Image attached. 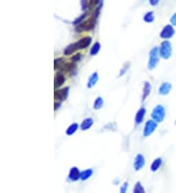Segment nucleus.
I'll return each mask as SVG.
<instances>
[{
  "label": "nucleus",
  "instance_id": "1",
  "mask_svg": "<svg viewBox=\"0 0 176 193\" xmlns=\"http://www.w3.org/2000/svg\"><path fill=\"white\" fill-rule=\"evenodd\" d=\"M159 54H160V49L158 47H154L151 49L150 53H149V62H148L149 70H153L157 68L159 63Z\"/></svg>",
  "mask_w": 176,
  "mask_h": 193
},
{
  "label": "nucleus",
  "instance_id": "2",
  "mask_svg": "<svg viewBox=\"0 0 176 193\" xmlns=\"http://www.w3.org/2000/svg\"><path fill=\"white\" fill-rule=\"evenodd\" d=\"M165 114H166V112H165V108L164 107V105L158 104L153 109L151 116L153 120H155L157 123H161L164 121V119L165 118Z\"/></svg>",
  "mask_w": 176,
  "mask_h": 193
},
{
  "label": "nucleus",
  "instance_id": "3",
  "mask_svg": "<svg viewBox=\"0 0 176 193\" xmlns=\"http://www.w3.org/2000/svg\"><path fill=\"white\" fill-rule=\"evenodd\" d=\"M172 55V46L168 40H164L160 44V56L164 59H168Z\"/></svg>",
  "mask_w": 176,
  "mask_h": 193
},
{
  "label": "nucleus",
  "instance_id": "4",
  "mask_svg": "<svg viewBox=\"0 0 176 193\" xmlns=\"http://www.w3.org/2000/svg\"><path fill=\"white\" fill-rule=\"evenodd\" d=\"M96 24V18H90L88 20H85L82 23L76 25V30L77 31H89L94 29V26Z\"/></svg>",
  "mask_w": 176,
  "mask_h": 193
},
{
  "label": "nucleus",
  "instance_id": "5",
  "mask_svg": "<svg viewBox=\"0 0 176 193\" xmlns=\"http://www.w3.org/2000/svg\"><path fill=\"white\" fill-rule=\"evenodd\" d=\"M158 124L155 120H148L144 126V130H143V137L144 138H148L150 137L153 133L157 130V127H158Z\"/></svg>",
  "mask_w": 176,
  "mask_h": 193
},
{
  "label": "nucleus",
  "instance_id": "6",
  "mask_svg": "<svg viewBox=\"0 0 176 193\" xmlns=\"http://www.w3.org/2000/svg\"><path fill=\"white\" fill-rule=\"evenodd\" d=\"M175 34V29L173 28L172 24H166L164 26L161 32H160V38L164 39V40H167V39H170L171 37H173V35Z\"/></svg>",
  "mask_w": 176,
  "mask_h": 193
},
{
  "label": "nucleus",
  "instance_id": "7",
  "mask_svg": "<svg viewBox=\"0 0 176 193\" xmlns=\"http://www.w3.org/2000/svg\"><path fill=\"white\" fill-rule=\"evenodd\" d=\"M69 87H66L64 89H60V90H55V93H54V98H55L56 102H62L65 101V99L69 96Z\"/></svg>",
  "mask_w": 176,
  "mask_h": 193
},
{
  "label": "nucleus",
  "instance_id": "8",
  "mask_svg": "<svg viewBox=\"0 0 176 193\" xmlns=\"http://www.w3.org/2000/svg\"><path fill=\"white\" fill-rule=\"evenodd\" d=\"M146 165L145 161V157L142 154H137L134 158V162H133V167L135 171H140L141 169H143Z\"/></svg>",
  "mask_w": 176,
  "mask_h": 193
},
{
  "label": "nucleus",
  "instance_id": "9",
  "mask_svg": "<svg viewBox=\"0 0 176 193\" xmlns=\"http://www.w3.org/2000/svg\"><path fill=\"white\" fill-rule=\"evenodd\" d=\"M91 42H92V38L90 36H85L79 39L77 42H76V44L77 46L78 50H83V49H86L88 46L91 44Z\"/></svg>",
  "mask_w": 176,
  "mask_h": 193
},
{
  "label": "nucleus",
  "instance_id": "10",
  "mask_svg": "<svg viewBox=\"0 0 176 193\" xmlns=\"http://www.w3.org/2000/svg\"><path fill=\"white\" fill-rule=\"evenodd\" d=\"M70 182H77L78 179H80V171L77 167H72L67 176Z\"/></svg>",
  "mask_w": 176,
  "mask_h": 193
},
{
  "label": "nucleus",
  "instance_id": "11",
  "mask_svg": "<svg viewBox=\"0 0 176 193\" xmlns=\"http://www.w3.org/2000/svg\"><path fill=\"white\" fill-rule=\"evenodd\" d=\"M171 88H172V86L169 82L161 83V85L160 86V88H159V94L161 95V96H166V95L169 94V93H170Z\"/></svg>",
  "mask_w": 176,
  "mask_h": 193
},
{
  "label": "nucleus",
  "instance_id": "12",
  "mask_svg": "<svg viewBox=\"0 0 176 193\" xmlns=\"http://www.w3.org/2000/svg\"><path fill=\"white\" fill-rule=\"evenodd\" d=\"M145 114H146V108L145 107H141L138 109V111L135 114V124L136 125H140L142 122H143L144 118H145Z\"/></svg>",
  "mask_w": 176,
  "mask_h": 193
},
{
  "label": "nucleus",
  "instance_id": "13",
  "mask_svg": "<svg viewBox=\"0 0 176 193\" xmlns=\"http://www.w3.org/2000/svg\"><path fill=\"white\" fill-rule=\"evenodd\" d=\"M99 80V74H98V72L95 71V72H93L92 74L89 76V78H88V81H87V88H93L94 86H95L97 84Z\"/></svg>",
  "mask_w": 176,
  "mask_h": 193
},
{
  "label": "nucleus",
  "instance_id": "14",
  "mask_svg": "<svg viewBox=\"0 0 176 193\" xmlns=\"http://www.w3.org/2000/svg\"><path fill=\"white\" fill-rule=\"evenodd\" d=\"M65 80H66L65 75L63 74V73H57L55 76V79H54V88H55V90L60 88L61 86L65 83Z\"/></svg>",
  "mask_w": 176,
  "mask_h": 193
},
{
  "label": "nucleus",
  "instance_id": "15",
  "mask_svg": "<svg viewBox=\"0 0 176 193\" xmlns=\"http://www.w3.org/2000/svg\"><path fill=\"white\" fill-rule=\"evenodd\" d=\"M93 124H94L93 118L87 117V118L83 119V121L81 122V124H80V129H81V131H87V130H89L92 127Z\"/></svg>",
  "mask_w": 176,
  "mask_h": 193
},
{
  "label": "nucleus",
  "instance_id": "16",
  "mask_svg": "<svg viewBox=\"0 0 176 193\" xmlns=\"http://www.w3.org/2000/svg\"><path fill=\"white\" fill-rule=\"evenodd\" d=\"M151 90H152V86L148 81L144 82V87H143V95H142V101H145V99L149 97V95L151 94Z\"/></svg>",
  "mask_w": 176,
  "mask_h": 193
},
{
  "label": "nucleus",
  "instance_id": "17",
  "mask_svg": "<svg viewBox=\"0 0 176 193\" xmlns=\"http://www.w3.org/2000/svg\"><path fill=\"white\" fill-rule=\"evenodd\" d=\"M76 51H78L76 44V43H72V44H70V45L67 46V47L64 50V55H65V56H71V55L73 54V53H76Z\"/></svg>",
  "mask_w": 176,
  "mask_h": 193
},
{
  "label": "nucleus",
  "instance_id": "18",
  "mask_svg": "<svg viewBox=\"0 0 176 193\" xmlns=\"http://www.w3.org/2000/svg\"><path fill=\"white\" fill-rule=\"evenodd\" d=\"M161 164H162V159L161 158H155V160L153 161V163L151 164V171L152 172H157L160 167H161Z\"/></svg>",
  "mask_w": 176,
  "mask_h": 193
},
{
  "label": "nucleus",
  "instance_id": "19",
  "mask_svg": "<svg viewBox=\"0 0 176 193\" xmlns=\"http://www.w3.org/2000/svg\"><path fill=\"white\" fill-rule=\"evenodd\" d=\"M93 175V170L92 169H87V170H83L80 172V179L82 182L87 181L91 176Z\"/></svg>",
  "mask_w": 176,
  "mask_h": 193
},
{
  "label": "nucleus",
  "instance_id": "20",
  "mask_svg": "<svg viewBox=\"0 0 176 193\" xmlns=\"http://www.w3.org/2000/svg\"><path fill=\"white\" fill-rule=\"evenodd\" d=\"M77 130H78V124L77 123H72L66 130V134L67 136H72L73 134H76V132Z\"/></svg>",
  "mask_w": 176,
  "mask_h": 193
},
{
  "label": "nucleus",
  "instance_id": "21",
  "mask_svg": "<svg viewBox=\"0 0 176 193\" xmlns=\"http://www.w3.org/2000/svg\"><path fill=\"white\" fill-rule=\"evenodd\" d=\"M103 105H104V99L101 97H97L95 101H94L93 108L95 110H99V109H101L103 107Z\"/></svg>",
  "mask_w": 176,
  "mask_h": 193
},
{
  "label": "nucleus",
  "instance_id": "22",
  "mask_svg": "<svg viewBox=\"0 0 176 193\" xmlns=\"http://www.w3.org/2000/svg\"><path fill=\"white\" fill-rule=\"evenodd\" d=\"M144 22L147 23V24H151L155 21V15L153 12H147L146 14L144 15Z\"/></svg>",
  "mask_w": 176,
  "mask_h": 193
},
{
  "label": "nucleus",
  "instance_id": "23",
  "mask_svg": "<svg viewBox=\"0 0 176 193\" xmlns=\"http://www.w3.org/2000/svg\"><path fill=\"white\" fill-rule=\"evenodd\" d=\"M100 49H101V44L99 42H96L91 47V49H90V55L91 56H96V55H98V53L100 52Z\"/></svg>",
  "mask_w": 176,
  "mask_h": 193
},
{
  "label": "nucleus",
  "instance_id": "24",
  "mask_svg": "<svg viewBox=\"0 0 176 193\" xmlns=\"http://www.w3.org/2000/svg\"><path fill=\"white\" fill-rule=\"evenodd\" d=\"M133 192L134 193H144L145 192L143 185H142V183L140 182H137L136 183H135L134 187H133Z\"/></svg>",
  "mask_w": 176,
  "mask_h": 193
},
{
  "label": "nucleus",
  "instance_id": "25",
  "mask_svg": "<svg viewBox=\"0 0 176 193\" xmlns=\"http://www.w3.org/2000/svg\"><path fill=\"white\" fill-rule=\"evenodd\" d=\"M64 63H65V59L63 58L55 59V62H54V68H55V69H60V68L63 65Z\"/></svg>",
  "mask_w": 176,
  "mask_h": 193
},
{
  "label": "nucleus",
  "instance_id": "26",
  "mask_svg": "<svg viewBox=\"0 0 176 193\" xmlns=\"http://www.w3.org/2000/svg\"><path fill=\"white\" fill-rule=\"evenodd\" d=\"M102 0H90L89 3H88V8L93 9V8H97L99 4L101 3Z\"/></svg>",
  "mask_w": 176,
  "mask_h": 193
},
{
  "label": "nucleus",
  "instance_id": "27",
  "mask_svg": "<svg viewBox=\"0 0 176 193\" xmlns=\"http://www.w3.org/2000/svg\"><path fill=\"white\" fill-rule=\"evenodd\" d=\"M86 16H87V14H86V13H84V14H82V15H81L80 17H78V18H76V20H74L72 24H73L74 25H77V24H79L80 23H82V22H83V20L86 18Z\"/></svg>",
  "mask_w": 176,
  "mask_h": 193
},
{
  "label": "nucleus",
  "instance_id": "28",
  "mask_svg": "<svg viewBox=\"0 0 176 193\" xmlns=\"http://www.w3.org/2000/svg\"><path fill=\"white\" fill-rule=\"evenodd\" d=\"M80 5H81V9H82V11H85L88 8L87 0H80Z\"/></svg>",
  "mask_w": 176,
  "mask_h": 193
},
{
  "label": "nucleus",
  "instance_id": "29",
  "mask_svg": "<svg viewBox=\"0 0 176 193\" xmlns=\"http://www.w3.org/2000/svg\"><path fill=\"white\" fill-rule=\"evenodd\" d=\"M128 65H129V63H126L125 64H124V66L123 68V69L120 70V72H119V74H118V76L120 77V76H123V75H124V73L126 72V70L128 69Z\"/></svg>",
  "mask_w": 176,
  "mask_h": 193
},
{
  "label": "nucleus",
  "instance_id": "30",
  "mask_svg": "<svg viewBox=\"0 0 176 193\" xmlns=\"http://www.w3.org/2000/svg\"><path fill=\"white\" fill-rule=\"evenodd\" d=\"M71 59H72V63H76V62H78V61H80V59H81V55L80 54L74 55V56H72V58Z\"/></svg>",
  "mask_w": 176,
  "mask_h": 193
},
{
  "label": "nucleus",
  "instance_id": "31",
  "mask_svg": "<svg viewBox=\"0 0 176 193\" xmlns=\"http://www.w3.org/2000/svg\"><path fill=\"white\" fill-rule=\"evenodd\" d=\"M127 187H128V182H125L123 183V186H121V187H120L119 191H120L121 193H124V192L126 191Z\"/></svg>",
  "mask_w": 176,
  "mask_h": 193
},
{
  "label": "nucleus",
  "instance_id": "32",
  "mask_svg": "<svg viewBox=\"0 0 176 193\" xmlns=\"http://www.w3.org/2000/svg\"><path fill=\"white\" fill-rule=\"evenodd\" d=\"M170 23L172 25L176 26V13H174V14L172 15V17L170 18Z\"/></svg>",
  "mask_w": 176,
  "mask_h": 193
},
{
  "label": "nucleus",
  "instance_id": "33",
  "mask_svg": "<svg viewBox=\"0 0 176 193\" xmlns=\"http://www.w3.org/2000/svg\"><path fill=\"white\" fill-rule=\"evenodd\" d=\"M160 2V0H149V3L151 6H157Z\"/></svg>",
  "mask_w": 176,
  "mask_h": 193
},
{
  "label": "nucleus",
  "instance_id": "34",
  "mask_svg": "<svg viewBox=\"0 0 176 193\" xmlns=\"http://www.w3.org/2000/svg\"><path fill=\"white\" fill-rule=\"evenodd\" d=\"M61 104V102H58V103H55V110H57L59 108V106Z\"/></svg>",
  "mask_w": 176,
  "mask_h": 193
},
{
  "label": "nucleus",
  "instance_id": "35",
  "mask_svg": "<svg viewBox=\"0 0 176 193\" xmlns=\"http://www.w3.org/2000/svg\"><path fill=\"white\" fill-rule=\"evenodd\" d=\"M175 124H176V123H175Z\"/></svg>",
  "mask_w": 176,
  "mask_h": 193
}]
</instances>
